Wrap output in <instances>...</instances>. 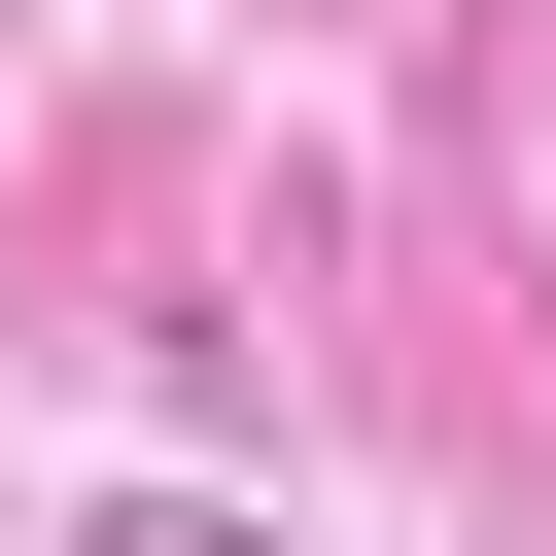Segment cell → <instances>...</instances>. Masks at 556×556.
I'll return each instance as SVG.
<instances>
[{"mask_svg":"<svg viewBox=\"0 0 556 556\" xmlns=\"http://www.w3.org/2000/svg\"><path fill=\"white\" fill-rule=\"evenodd\" d=\"M70 556H278V521H243V486H104Z\"/></svg>","mask_w":556,"mask_h":556,"instance_id":"1","label":"cell"}]
</instances>
